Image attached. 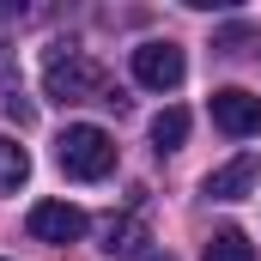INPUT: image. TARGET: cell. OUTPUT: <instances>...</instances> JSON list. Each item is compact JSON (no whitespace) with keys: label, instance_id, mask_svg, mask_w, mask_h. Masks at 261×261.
Returning <instances> with one entry per match:
<instances>
[{"label":"cell","instance_id":"cell-1","mask_svg":"<svg viewBox=\"0 0 261 261\" xmlns=\"http://www.w3.org/2000/svg\"><path fill=\"white\" fill-rule=\"evenodd\" d=\"M43 91L55 103H103L110 97V73L91 55H79L73 43H55L49 61H43Z\"/></svg>","mask_w":261,"mask_h":261},{"label":"cell","instance_id":"cell-2","mask_svg":"<svg viewBox=\"0 0 261 261\" xmlns=\"http://www.w3.org/2000/svg\"><path fill=\"white\" fill-rule=\"evenodd\" d=\"M55 164H61L73 182H103L116 170V140L91 122H73V128L55 140Z\"/></svg>","mask_w":261,"mask_h":261},{"label":"cell","instance_id":"cell-3","mask_svg":"<svg viewBox=\"0 0 261 261\" xmlns=\"http://www.w3.org/2000/svg\"><path fill=\"white\" fill-rule=\"evenodd\" d=\"M182 73H189V61H182L176 43H158V37H152V43L134 49V79H140L146 91H176Z\"/></svg>","mask_w":261,"mask_h":261},{"label":"cell","instance_id":"cell-4","mask_svg":"<svg viewBox=\"0 0 261 261\" xmlns=\"http://www.w3.org/2000/svg\"><path fill=\"white\" fill-rule=\"evenodd\" d=\"M85 225H91V219H85L73 200H37L31 219H24V231H31L37 243H79Z\"/></svg>","mask_w":261,"mask_h":261},{"label":"cell","instance_id":"cell-5","mask_svg":"<svg viewBox=\"0 0 261 261\" xmlns=\"http://www.w3.org/2000/svg\"><path fill=\"white\" fill-rule=\"evenodd\" d=\"M213 122L231 134V140H255L261 134V97L255 91H237V85L213 91Z\"/></svg>","mask_w":261,"mask_h":261},{"label":"cell","instance_id":"cell-6","mask_svg":"<svg viewBox=\"0 0 261 261\" xmlns=\"http://www.w3.org/2000/svg\"><path fill=\"white\" fill-rule=\"evenodd\" d=\"M255 182H261V158H255V152H237L231 164L206 170L200 195H206V200H243V195H255Z\"/></svg>","mask_w":261,"mask_h":261},{"label":"cell","instance_id":"cell-7","mask_svg":"<svg viewBox=\"0 0 261 261\" xmlns=\"http://www.w3.org/2000/svg\"><path fill=\"white\" fill-rule=\"evenodd\" d=\"M146 243H152V237H146V219H140V213H122V219L103 225V249H110V255H146Z\"/></svg>","mask_w":261,"mask_h":261},{"label":"cell","instance_id":"cell-8","mask_svg":"<svg viewBox=\"0 0 261 261\" xmlns=\"http://www.w3.org/2000/svg\"><path fill=\"white\" fill-rule=\"evenodd\" d=\"M24 182H31V152L0 134V195H18Z\"/></svg>","mask_w":261,"mask_h":261},{"label":"cell","instance_id":"cell-9","mask_svg":"<svg viewBox=\"0 0 261 261\" xmlns=\"http://www.w3.org/2000/svg\"><path fill=\"white\" fill-rule=\"evenodd\" d=\"M182 140H189V110L182 103H170V110L152 116V146L158 152H182Z\"/></svg>","mask_w":261,"mask_h":261},{"label":"cell","instance_id":"cell-10","mask_svg":"<svg viewBox=\"0 0 261 261\" xmlns=\"http://www.w3.org/2000/svg\"><path fill=\"white\" fill-rule=\"evenodd\" d=\"M200 261H255V243H249L237 225H225V231H213V243H206Z\"/></svg>","mask_w":261,"mask_h":261},{"label":"cell","instance_id":"cell-11","mask_svg":"<svg viewBox=\"0 0 261 261\" xmlns=\"http://www.w3.org/2000/svg\"><path fill=\"white\" fill-rule=\"evenodd\" d=\"M6 116H12V122H18V128H24V122H31V116H37V110H31V103H24V97H18V91H12V97H6Z\"/></svg>","mask_w":261,"mask_h":261}]
</instances>
